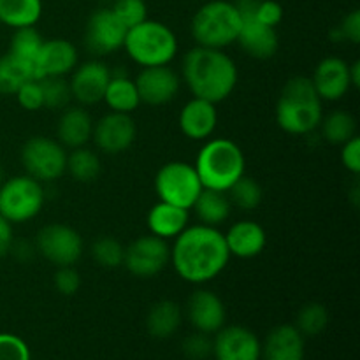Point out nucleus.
I'll use <instances>...</instances> for the list:
<instances>
[{
	"label": "nucleus",
	"mask_w": 360,
	"mask_h": 360,
	"mask_svg": "<svg viewBox=\"0 0 360 360\" xmlns=\"http://www.w3.org/2000/svg\"><path fill=\"white\" fill-rule=\"evenodd\" d=\"M231 253L224 234L217 227L193 225L176 236L171 248V262L181 280L206 283L227 267Z\"/></svg>",
	"instance_id": "1"
},
{
	"label": "nucleus",
	"mask_w": 360,
	"mask_h": 360,
	"mask_svg": "<svg viewBox=\"0 0 360 360\" xmlns=\"http://www.w3.org/2000/svg\"><path fill=\"white\" fill-rule=\"evenodd\" d=\"M181 76L193 97L217 104L234 91L238 67L224 49L195 46L183 58Z\"/></svg>",
	"instance_id": "2"
},
{
	"label": "nucleus",
	"mask_w": 360,
	"mask_h": 360,
	"mask_svg": "<svg viewBox=\"0 0 360 360\" xmlns=\"http://www.w3.org/2000/svg\"><path fill=\"white\" fill-rule=\"evenodd\" d=\"M276 123L292 136H306L320 127L323 118L322 98L311 79L295 76L285 83L276 102Z\"/></svg>",
	"instance_id": "3"
},
{
	"label": "nucleus",
	"mask_w": 360,
	"mask_h": 360,
	"mask_svg": "<svg viewBox=\"0 0 360 360\" xmlns=\"http://www.w3.org/2000/svg\"><path fill=\"white\" fill-rule=\"evenodd\" d=\"M245 153L231 139L218 137L200 148L195 160V171L204 188L227 192L245 174Z\"/></svg>",
	"instance_id": "4"
},
{
	"label": "nucleus",
	"mask_w": 360,
	"mask_h": 360,
	"mask_svg": "<svg viewBox=\"0 0 360 360\" xmlns=\"http://www.w3.org/2000/svg\"><path fill=\"white\" fill-rule=\"evenodd\" d=\"M239 27L241 16L234 2L211 0L193 14L190 32L197 46L224 49L238 41Z\"/></svg>",
	"instance_id": "5"
},
{
	"label": "nucleus",
	"mask_w": 360,
	"mask_h": 360,
	"mask_svg": "<svg viewBox=\"0 0 360 360\" xmlns=\"http://www.w3.org/2000/svg\"><path fill=\"white\" fill-rule=\"evenodd\" d=\"M123 48L141 67L169 65L178 53V39L167 25L144 20L127 30Z\"/></svg>",
	"instance_id": "6"
},
{
	"label": "nucleus",
	"mask_w": 360,
	"mask_h": 360,
	"mask_svg": "<svg viewBox=\"0 0 360 360\" xmlns=\"http://www.w3.org/2000/svg\"><path fill=\"white\" fill-rule=\"evenodd\" d=\"M44 190L32 176H14L0 185V214L11 224H25L41 213Z\"/></svg>",
	"instance_id": "7"
},
{
	"label": "nucleus",
	"mask_w": 360,
	"mask_h": 360,
	"mask_svg": "<svg viewBox=\"0 0 360 360\" xmlns=\"http://www.w3.org/2000/svg\"><path fill=\"white\" fill-rule=\"evenodd\" d=\"M202 188L195 167L186 162H169L155 176V192L158 199L188 211Z\"/></svg>",
	"instance_id": "8"
},
{
	"label": "nucleus",
	"mask_w": 360,
	"mask_h": 360,
	"mask_svg": "<svg viewBox=\"0 0 360 360\" xmlns=\"http://www.w3.org/2000/svg\"><path fill=\"white\" fill-rule=\"evenodd\" d=\"M259 2L260 0H236L234 2L239 11V16H241V27H239L236 42L252 58L267 60L276 55L280 41H278L276 28L262 23L255 16Z\"/></svg>",
	"instance_id": "9"
},
{
	"label": "nucleus",
	"mask_w": 360,
	"mask_h": 360,
	"mask_svg": "<svg viewBox=\"0 0 360 360\" xmlns=\"http://www.w3.org/2000/svg\"><path fill=\"white\" fill-rule=\"evenodd\" d=\"M21 164L27 174L37 181H55L65 174V148L49 137H30L21 148Z\"/></svg>",
	"instance_id": "10"
},
{
	"label": "nucleus",
	"mask_w": 360,
	"mask_h": 360,
	"mask_svg": "<svg viewBox=\"0 0 360 360\" xmlns=\"http://www.w3.org/2000/svg\"><path fill=\"white\" fill-rule=\"evenodd\" d=\"M35 248L53 266H74L83 255V239L79 232L69 225L49 224L39 231Z\"/></svg>",
	"instance_id": "11"
},
{
	"label": "nucleus",
	"mask_w": 360,
	"mask_h": 360,
	"mask_svg": "<svg viewBox=\"0 0 360 360\" xmlns=\"http://www.w3.org/2000/svg\"><path fill=\"white\" fill-rule=\"evenodd\" d=\"M129 28L118 20L111 7L94 11L86 21L84 46L91 55L105 56L123 48Z\"/></svg>",
	"instance_id": "12"
},
{
	"label": "nucleus",
	"mask_w": 360,
	"mask_h": 360,
	"mask_svg": "<svg viewBox=\"0 0 360 360\" xmlns=\"http://www.w3.org/2000/svg\"><path fill=\"white\" fill-rule=\"evenodd\" d=\"M171 262V248L158 236H143L125 248L123 266L137 278H153Z\"/></svg>",
	"instance_id": "13"
},
{
	"label": "nucleus",
	"mask_w": 360,
	"mask_h": 360,
	"mask_svg": "<svg viewBox=\"0 0 360 360\" xmlns=\"http://www.w3.org/2000/svg\"><path fill=\"white\" fill-rule=\"evenodd\" d=\"M136 134L137 129L132 116L111 111L95 123L91 137L101 151L108 155H118L132 146Z\"/></svg>",
	"instance_id": "14"
},
{
	"label": "nucleus",
	"mask_w": 360,
	"mask_h": 360,
	"mask_svg": "<svg viewBox=\"0 0 360 360\" xmlns=\"http://www.w3.org/2000/svg\"><path fill=\"white\" fill-rule=\"evenodd\" d=\"M134 83L141 102L148 105H164L178 95L181 79L169 65H155L143 67Z\"/></svg>",
	"instance_id": "15"
},
{
	"label": "nucleus",
	"mask_w": 360,
	"mask_h": 360,
	"mask_svg": "<svg viewBox=\"0 0 360 360\" xmlns=\"http://www.w3.org/2000/svg\"><path fill=\"white\" fill-rule=\"evenodd\" d=\"M213 355L217 360H260L262 345L246 327H221L213 340Z\"/></svg>",
	"instance_id": "16"
},
{
	"label": "nucleus",
	"mask_w": 360,
	"mask_h": 360,
	"mask_svg": "<svg viewBox=\"0 0 360 360\" xmlns=\"http://www.w3.org/2000/svg\"><path fill=\"white\" fill-rule=\"evenodd\" d=\"M111 79V69L101 60H90L72 70L70 94L79 104L91 105L104 98L105 88Z\"/></svg>",
	"instance_id": "17"
},
{
	"label": "nucleus",
	"mask_w": 360,
	"mask_h": 360,
	"mask_svg": "<svg viewBox=\"0 0 360 360\" xmlns=\"http://www.w3.org/2000/svg\"><path fill=\"white\" fill-rule=\"evenodd\" d=\"M77 65V49L65 39H49L42 42L34 60L35 77L67 76Z\"/></svg>",
	"instance_id": "18"
},
{
	"label": "nucleus",
	"mask_w": 360,
	"mask_h": 360,
	"mask_svg": "<svg viewBox=\"0 0 360 360\" xmlns=\"http://www.w3.org/2000/svg\"><path fill=\"white\" fill-rule=\"evenodd\" d=\"M186 315L197 333L217 334L225 326L227 313H225L224 301L214 292L200 288L190 295Z\"/></svg>",
	"instance_id": "19"
},
{
	"label": "nucleus",
	"mask_w": 360,
	"mask_h": 360,
	"mask_svg": "<svg viewBox=\"0 0 360 360\" xmlns=\"http://www.w3.org/2000/svg\"><path fill=\"white\" fill-rule=\"evenodd\" d=\"M345 60L338 58V56H329L323 58L322 62L316 65L313 77H309L315 86L316 94L322 101H340L345 95L350 91V70Z\"/></svg>",
	"instance_id": "20"
},
{
	"label": "nucleus",
	"mask_w": 360,
	"mask_h": 360,
	"mask_svg": "<svg viewBox=\"0 0 360 360\" xmlns=\"http://www.w3.org/2000/svg\"><path fill=\"white\" fill-rule=\"evenodd\" d=\"M218 123L217 104L193 97L179 112V129L188 139L204 141L214 132Z\"/></svg>",
	"instance_id": "21"
},
{
	"label": "nucleus",
	"mask_w": 360,
	"mask_h": 360,
	"mask_svg": "<svg viewBox=\"0 0 360 360\" xmlns=\"http://www.w3.org/2000/svg\"><path fill=\"white\" fill-rule=\"evenodd\" d=\"M224 238L231 257L234 255L238 259H253L260 255L267 243L262 225L252 220H241L234 224L227 234H224Z\"/></svg>",
	"instance_id": "22"
},
{
	"label": "nucleus",
	"mask_w": 360,
	"mask_h": 360,
	"mask_svg": "<svg viewBox=\"0 0 360 360\" xmlns=\"http://www.w3.org/2000/svg\"><path fill=\"white\" fill-rule=\"evenodd\" d=\"M264 360H304V336L295 326H280L262 347Z\"/></svg>",
	"instance_id": "23"
},
{
	"label": "nucleus",
	"mask_w": 360,
	"mask_h": 360,
	"mask_svg": "<svg viewBox=\"0 0 360 360\" xmlns=\"http://www.w3.org/2000/svg\"><path fill=\"white\" fill-rule=\"evenodd\" d=\"M58 143L63 148H81L91 139L94 134V120L88 111L81 108H69L62 112L56 127Z\"/></svg>",
	"instance_id": "24"
},
{
	"label": "nucleus",
	"mask_w": 360,
	"mask_h": 360,
	"mask_svg": "<svg viewBox=\"0 0 360 360\" xmlns=\"http://www.w3.org/2000/svg\"><path fill=\"white\" fill-rule=\"evenodd\" d=\"M188 210L160 200L148 213V229L153 236H158V238L167 241V239L179 236L188 227Z\"/></svg>",
	"instance_id": "25"
},
{
	"label": "nucleus",
	"mask_w": 360,
	"mask_h": 360,
	"mask_svg": "<svg viewBox=\"0 0 360 360\" xmlns=\"http://www.w3.org/2000/svg\"><path fill=\"white\" fill-rule=\"evenodd\" d=\"M192 210L195 211L200 224L207 225V227H218L231 217L232 202L227 192L202 188L195 202H193Z\"/></svg>",
	"instance_id": "26"
},
{
	"label": "nucleus",
	"mask_w": 360,
	"mask_h": 360,
	"mask_svg": "<svg viewBox=\"0 0 360 360\" xmlns=\"http://www.w3.org/2000/svg\"><path fill=\"white\" fill-rule=\"evenodd\" d=\"M102 101H105L111 111L125 112V115L136 111L141 104L139 91H137L136 83L129 77V74L127 76H111Z\"/></svg>",
	"instance_id": "27"
},
{
	"label": "nucleus",
	"mask_w": 360,
	"mask_h": 360,
	"mask_svg": "<svg viewBox=\"0 0 360 360\" xmlns=\"http://www.w3.org/2000/svg\"><path fill=\"white\" fill-rule=\"evenodd\" d=\"M181 323V309L174 301H158L151 306L146 319L148 333L157 340H167Z\"/></svg>",
	"instance_id": "28"
},
{
	"label": "nucleus",
	"mask_w": 360,
	"mask_h": 360,
	"mask_svg": "<svg viewBox=\"0 0 360 360\" xmlns=\"http://www.w3.org/2000/svg\"><path fill=\"white\" fill-rule=\"evenodd\" d=\"M42 16V0H0V23L16 28L34 27Z\"/></svg>",
	"instance_id": "29"
},
{
	"label": "nucleus",
	"mask_w": 360,
	"mask_h": 360,
	"mask_svg": "<svg viewBox=\"0 0 360 360\" xmlns=\"http://www.w3.org/2000/svg\"><path fill=\"white\" fill-rule=\"evenodd\" d=\"M30 79H35L34 63L18 58L13 53L0 56V94L14 95Z\"/></svg>",
	"instance_id": "30"
},
{
	"label": "nucleus",
	"mask_w": 360,
	"mask_h": 360,
	"mask_svg": "<svg viewBox=\"0 0 360 360\" xmlns=\"http://www.w3.org/2000/svg\"><path fill=\"white\" fill-rule=\"evenodd\" d=\"M322 137L330 144H345L357 136V122L348 111H333L322 118Z\"/></svg>",
	"instance_id": "31"
},
{
	"label": "nucleus",
	"mask_w": 360,
	"mask_h": 360,
	"mask_svg": "<svg viewBox=\"0 0 360 360\" xmlns=\"http://www.w3.org/2000/svg\"><path fill=\"white\" fill-rule=\"evenodd\" d=\"M65 172H69L79 183L95 181L101 174V160H98L97 153L88 148H74L72 153L67 155Z\"/></svg>",
	"instance_id": "32"
},
{
	"label": "nucleus",
	"mask_w": 360,
	"mask_h": 360,
	"mask_svg": "<svg viewBox=\"0 0 360 360\" xmlns=\"http://www.w3.org/2000/svg\"><path fill=\"white\" fill-rule=\"evenodd\" d=\"M229 199L234 206H238L239 210L252 211L255 207L260 206L264 199V190L262 186L259 185V181L250 176L243 174L231 188L227 190Z\"/></svg>",
	"instance_id": "33"
},
{
	"label": "nucleus",
	"mask_w": 360,
	"mask_h": 360,
	"mask_svg": "<svg viewBox=\"0 0 360 360\" xmlns=\"http://www.w3.org/2000/svg\"><path fill=\"white\" fill-rule=\"evenodd\" d=\"M42 42H44V39H42L41 32L35 27L16 28V32L13 35V41H11L9 53H13L18 58L25 60V62L34 63Z\"/></svg>",
	"instance_id": "34"
},
{
	"label": "nucleus",
	"mask_w": 360,
	"mask_h": 360,
	"mask_svg": "<svg viewBox=\"0 0 360 360\" xmlns=\"http://www.w3.org/2000/svg\"><path fill=\"white\" fill-rule=\"evenodd\" d=\"M91 257L98 266L105 269H116L123 266V257H125V246L111 236H102L91 245Z\"/></svg>",
	"instance_id": "35"
},
{
	"label": "nucleus",
	"mask_w": 360,
	"mask_h": 360,
	"mask_svg": "<svg viewBox=\"0 0 360 360\" xmlns=\"http://www.w3.org/2000/svg\"><path fill=\"white\" fill-rule=\"evenodd\" d=\"M329 323V311L323 304L319 302H309L302 306L297 315V330L302 336H319L323 333Z\"/></svg>",
	"instance_id": "36"
},
{
	"label": "nucleus",
	"mask_w": 360,
	"mask_h": 360,
	"mask_svg": "<svg viewBox=\"0 0 360 360\" xmlns=\"http://www.w3.org/2000/svg\"><path fill=\"white\" fill-rule=\"evenodd\" d=\"M42 98H44V108L48 109H63L72 98L70 94V84L65 76H49L41 77Z\"/></svg>",
	"instance_id": "37"
},
{
	"label": "nucleus",
	"mask_w": 360,
	"mask_h": 360,
	"mask_svg": "<svg viewBox=\"0 0 360 360\" xmlns=\"http://www.w3.org/2000/svg\"><path fill=\"white\" fill-rule=\"evenodd\" d=\"M111 11L127 28H132L148 20V7L144 0H115Z\"/></svg>",
	"instance_id": "38"
},
{
	"label": "nucleus",
	"mask_w": 360,
	"mask_h": 360,
	"mask_svg": "<svg viewBox=\"0 0 360 360\" xmlns=\"http://www.w3.org/2000/svg\"><path fill=\"white\" fill-rule=\"evenodd\" d=\"M18 104L21 105L27 111H39V109L44 108V98H42V88L41 81L35 77V79L27 81L25 84H21L20 90L16 91Z\"/></svg>",
	"instance_id": "39"
},
{
	"label": "nucleus",
	"mask_w": 360,
	"mask_h": 360,
	"mask_svg": "<svg viewBox=\"0 0 360 360\" xmlns=\"http://www.w3.org/2000/svg\"><path fill=\"white\" fill-rule=\"evenodd\" d=\"M0 360H30L28 345L14 334H0Z\"/></svg>",
	"instance_id": "40"
},
{
	"label": "nucleus",
	"mask_w": 360,
	"mask_h": 360,
	"mask_svg": "<svg viewBox=\"0 0 360 360\" xmlns=\"http://www.w3.org/2000/svg\"><path fill=\"white\" fill-rule=\"evenodd\" d=\"M183 354L192 360L207 359L213 355V340H210V334H192L183 341Z\"/></svg>",
	"instance_id": "41"
},
{
	"label": "nucleus",
	"mask_w": 360,
	"mask_h": 360,
	"mask_svg": "<svg viewBox=\"0 0 360 360\" xmlns=\"http://www.w3.org/2000/svg\"><path fill=\"white\" fill-rule=\"evenodd\" d=\"M55 287L62 295H74L81 287V274L74 266L58 267L55 274Z\"/></svg>",
	"instance_id": "42"
},
{
	"label": "nucleus",
	"mask_w": 360,
	"mask_h": 360,
	"mask_svg": "<svg viewBox=\"0 0 360 360\" xmlns=\"http://www.w3.org/2000/svg\"><path fill=\"white\" fill-rule=\"evenodd\" d=\"M255 16L262 23L276 28L281 23V20H283V7L276 0H260L255 9Z\"/></svg>",
	"instance_id": "43"
},
{
	"label": "nucleus",
	"mask_w": 360,
	"mask_h": 360,
	"mask_svg": "<svg viewBox=\"0 0 360 360\" xmlns=\"http://www.w3.org/2000/svg\"><path fill=\"white\" fill-rule=\"evenodd\" d=\"M341 162L345 167L352 172V174H359L360 172V139L357 136L352 137L345 144H341Z\"/></svg>",
	"instance_id": "44"
},
{
	"label": "nucleus",
	"mask_w": 360,
	"mask_h": 360,
	"mask_svg": "<svg viewBox=\"0 0 360 360\" xmlns=\"http://www.w3.org/2000/svg\"><path fill=\"white\" fill-rule=\"evenodd\" d=\"M338 32H340L341 39H347V41L352 42V44H359L360 42V11L355 9V11H352V13H348L347 16L343 18V21H341Z\"/></svg>",
	"instance_id": "45"
},
{
	"label": "nucleus",
	"mask_w": 360,
	"mask_h": 360,
	"mask_svg": "<svg viewBox=\"0 0 360 360\" xmlns=\"http://www.w3.org/2000/svg\"><path fill=\"white\" fill-rule=\"evenodd\" d=\"M13 243H14L13 224L0 214V259L6 257L7 253L11 252Z\"/></svg>",
	"instance_id": "46"
},
{
	"label": "nucleus",
	"mask_w": 360,
	"mask_h": 360,
	"mask_svg": "<svg viewBox=\"0 0 360 360\" xmlns=\"http://www.w3.org/2000/svg\"><path fill=\"white\" fill-rule=\"evenodd\" d=\"M35 252H37V248H35V246H32L30 243L18 241V243H13V246H11V252L9 253H14V257H16L18 260H23V262H28V260H30L32 257L35 255Z\"/></svg>",
	"instance_id": "47"
},
{
	"label": "nucleus",
	"mask_w": 360,
	"mask_h": 360,
	"mask_svg": "<svg viewBox=\"0 0 360 360\" xmlns=\"http://www.w3.org/2000/svg\"><path fill=\"white\" fill-rule=\"evenodd\" d=\"M348 70H350V83L354 88L360 86V62H354L352 65H348Z\"/></svg>",
	"instance_id": "48"
},
{
	"label": "nucleus",
	"mask_w": 360,
	"mask_h": 360,
	"mask_svg": "<svg viewBox=\"0 0 360 360\" xmlns=\"http://www.w3.org/2000/svg\"><path fill=\"white\" fill-rule=\"evenodd\" d=\"M4 181H6V179H4V169H2V165H0V185H2Z\"/></svg>",
	"instance_id": "49"
}]
</instances>
